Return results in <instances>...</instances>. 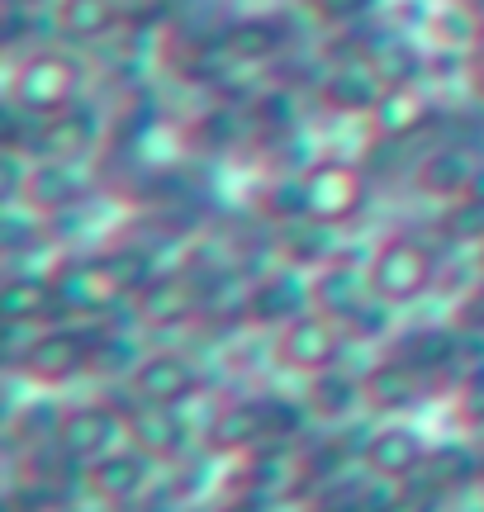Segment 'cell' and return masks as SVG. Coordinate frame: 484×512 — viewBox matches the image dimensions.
<instances>
[{
	"label": "cell",
	"mask_w": 484,
	"mask_h": 512,
	"mask_svg": "<svg viewBox=\"0 0 484 512\" xmlns=\"http://www.w3.org/2000/svg\"><path fill=\"white\" fill-rule=\"evenodd\" d=\"M366 275L380 299H390L394 309H409L418 299H428L442 280V252L428 233L418 228H394L366 252Z\"/></svg>",
	"instance_id": "1"
},
{
	"label": "cell",
	"mask_w": 484,
	"mask_h": 512,
	"mask_svg": "<svg viewBox=\"0 0 484 512\" xmlns=\"http://www.w3.org/2000/svg\"><path fill=\"white\" fill-rule=\"evenodd\" d=\"M304 181V219L328 223V228H352L366 204H371V171L361 157L347 152H323L299 171Z\"/></svg>",
	"instance_id": "2"
},
{
	"label": "cell",
	"mask_w": 484,
	"mask_h": 512,
	"mask_svg": "<svg viewBox=\"0 0 484 512\" xmlns=\"http://www.w3.org/2000/svg\"><path fill=\"white\" fill-rule=\"evenodd\" d=\"M95 361V332L91 323H72V318H57L48 328H38L29 337V347L19 351L15 370L24 384L34 389H67L81 375H91Z\"/></svg>",
	"instance_id": "3"
},
{
	"label": "cell",
	"mask_w": 484,
	"mask_h": 512,
	"mask_svg": "<svg viewBox=\"0 0 484 512\" xmlns=\"http://www.w3.org/2000/svg\"><path fill=\"white\" fill-rule=\"evenodd\" d=\"M347 351H352V342H347L342 323H333L328 313H318V309H304L299 318L280 323V328L271 332V342H266L271 366H276L280 375H295L299 384L323 375V370L347 366Z\"/></svg>",
	"instance_id": "4"
},
{
	"label": "cell",
	"mask_w": 484,
	"mask_h": 512,
	"mask_svg": "<svg viewBox=\"0 0 484 512\" xmlns=\"http://www.w3.org/2000/svg\"><path fill=\"white\" fill-rule=\"evenodd\" d=\"M81 86H86V72H81L76 53L48 43V48L19 57V67L10 72V105H19L34 119H53V114L81 105Z\"/></svg>",
	"instance_id": "5"
},
{
	"label": "cell",
	"mask_w": 484,
	"mask_h": 512,
	"mask_svg": "<svg viewBox=\"0 0 484 512\" xmlns=\"http://www.w3.org/2000/svg\"><path fill=\"white\" fill-rule=\"evenodd\" d=\"M209 389V375L200 356L186 347H148L143 361L124 380V399L133 403H162V408H190Z\"/></svg>",
	"instance_id": "6"
},
{
	"label": "cell",
	"mask_w": 484,
	"mask_h": 512,
	"mask_svg": "<svg viewBox=\"0 0 484 512\" xmlns=\"http://www.w3.org/2000/svg\"><path fill=\"white\" fill-rule=\"evenodd\" d=\"M57 299H62V318L76 323H105L119 309H129V290L119 285L110 256L91 252V256H72V261H57Z\"/></svg>",
	"instance_id": "7"
},
{
	"label": "cell",
	"mask_w": 484,
	"mask_h": 512,
	"mask_svg": "<svg viewBox=\"0 0 484 512\" xmlns=\"http://www.w3.org/2000/svg\"><path fill=\"white\" fill-rule=\"evenodd\" d=\"M124 403L110 399H81L62 403V422H57V451L72 460L76 470L95 465L100 456H110L114 446H124Z\"/></svg>",
	"instance_id": "8"
},
{
	"label": "cell",
	"mask_w": 484,
	"mask_h": 512,
	"mask_svg": "<svg viewBox=\"0 0 484 512\" xmlns=\"http://www.w3.org/2000/svg\"><path fill=\"white\" fill-rule=\"evenodd\" d=\"M124 432L129 446H138L148 460H157L162 470L186 465V456L200 446V427L186 408H162V403H133L124 399Z\"/></svg>",
	"instance_id": "9"
},
{
	"label": "cell",
	"mask_w": 484,
	"mask_h": 512,
	"mask_svg": "<svg viewBox=\"0 0 484 512\" xmlns=\"http://www.w3.org/2000/svg\"><path fill=\"white\" fill-rule=\"evenodd\" d=\"M428 456H432V441L418 422L380 418V427H371L366 446H361V475L390 479V484H413L423 475Z\"/></svg>",
	"instance_id": "10"
},
{
	"label": "cell",
	"mask_w": 484,
	"mask_h": 512,
	"mask_svg": "<svg viewBox=\"0 0 484 512\" xmlns=\"http://www.w3.org/2000/svg\"><path fill=\"white\" fill-rule=\"evenodd\" d=\"M209 309V290L195 271H162L148 290L129 304L138 332H176L190 328Z\"/></svg>",
	"instance_id": "11"
},
{
	"label": "cell",
	"mask_w": 484,
	"mask_h": 512,
	"mask_svg": "<svg viewBox=\"0 0 484 512\" xmlns=\"http://www.w3.org/2000/svg\"><path fill=\"white\" fill-rule=\"evenodd\" d=\"M157 479H162V465L124 441V446H114L110 456H100L95 465L81 470V489L95 503H105V508H138V503H148Z\"/></svg>",
	"instance_id": "12"
},
{
	"label": "cell",
	"mask_w": 484,
	"mask_h": 512,
	"mask_svg": "<svg viewBox=\"0 0 484 512\" xmlns=\"http://www.w3.org/2000/svg\"><path fill=\"white\" fill-rule=\"evenodd\" d=\"M271 441V413L266 399H233L219 403L205 422H200V451L214 460H247Z\"/></svg>",
	"instance_id": "13"
},
{
	"label": "cell",
	"mask_w": 484,
	"mask_h": 512,
	"mask_svg": "<svg viewBox=\"0 0 484 512\" xmlns=\"http://www.w3.org/2000/svg\"><path fill=\"white\" fill-rule=\"evenodd\" d=\"M361 389H366V413L371 418H409L437 384L413 366L404 351H385L361 370Z\"/></svg>",
	"instance_id": "14"
},
{
	"label": "cell",
	"mask_w": 484,
	"mask_h": 512,
	"mask_svg": "<svg viewBox=\"0 0 484 512\" xmlns=\"http://www.w3.org/2000/svg\"><path fill=\"white\" fill-rule=\"evenodd\" d=\"M309 309V275L290 271V266H276V271L257 275L238 299V313L252 323V328H271L276 332L280 323H290L299 313Z\"/></svg>",
	"instance_id": "15"
},
{
	"label": "cell",
	"mask_w": 484,
	"mask_h": 512,
	"mask_svg": "<svg viewBox=\"0 0 484 512\" xmlns=\"http://www.w3.org/2000/svg\"><path fill=\"white\" fill-rule=\"evenodd\" d=\"M437 119V105L428 95V81H394L380 91L371 110V133L390 143H418Z\"/></svg>",
	"instance_id": "16"
},
{
	"label": "cell",
	"mask_w": 484,
	"mask_h": 512,
	"mask_svg": "<svg viewBox=\"0 0 484 512\" xmlns=\"http://www.w3.org/2000/svg\"><path fill=\"white\" fill-rule=\"evenodd\" d=\"M105 138V124L100 114L81 100L72 110L53 114V119H38V138H34V162H67V166H81L91 157L95 147Z\"/></svg>",
	"instance_id": "17"
},
{
	"label": "cell",
	"mask_w": 484,
	"mask_h": 512,
	"mask_svg": "<svg viewBox=\"0 0 484 512\" xmlns=\"http://www.w3.org/2000/svg\"><path fill=\"white\" fill-rule=\"evenodd\" d=\"M475 166H480V152L461 138H442V143L423 147L418 157H413V185L432 195V200H461L466 195L470 176H475Z\"/></svg>",
	"instance_id": "18"
},
{
	"label": "cell",
	"mask_w": 484,
	"mask_h": 512,
	"mask_svg": "<svg viewBox=\"0 0 484 512\" xmlns=\"http://www.w3.org/2000/svg\"><path fill=\"white\" fill-rule=\"evenodd\" d=\"M0 313L5 328H48L62 318V299H57V275L48 271H19L10 266L5 285H0Z\"/></svg>",
	"instance_id": "19"
},
{
	"label": "cell",
	"mask_w": 484,
	"mask_h": 512,
	"mask_svg": "<svg viewBox=\"0 0 484 512\" xmlns=\"http://www.w3.org/2000/svg\"><path fill=\"white\" fill-rule=\"evenodd\" d=\"M380 91H385V81L375 76V67L366 57L333 62L328 72L318 76V100H323V110L337 114V119H371Z\"/></svg>",
	"instance_id": "20"
},
{
	"label": "cell",
	"mask_w": 484,
	"mask_h": 512,
	"mask_svg": "<svg viewBox=\"0 0 484 512\" xmlns=\"http://www.w3.org/2000/svg\"><path fill=\"white\" fill-rule=\"evenodd\" d=\"M371 275H366V261H347L337 256L333 266L309 275V309L328 313L333 323H347L366 299H371Z\"/></svg>",
	"instance_id": "21"
},
{
	"label": "cell",
	"mask_w": 484,
	"mask_h": 512,
	"mask_svg": "<svg viewBox=\"0 0 484 512\" xmlns=\"http://www.w3.org/2000/svg\"><path fill=\"white\" fill-rule=\"evenodd\" d=\"M304 403L314 413L318 427H342V422H356L366 413V389H361V370L352 366H337L323 370L314 380H304Z\"/></svg>",
	"instance_id": "22"
},
{
	"label": "cell",
	"mask_w": 484,
	"mask_h": 512,
	"mask_svg": "<svg viewBox=\"0 0 484 512\" xmlns=\"http://www.w3.org/2000/svg\"><path fill=\"white\" fill-rule=\"evenodd\" d=\"M342 228H328V223H314V219H295V223H280L276 228V256L280 266L290 271H304L314 275L323 266H333L342 256Z\"/></svg>",
	"instance_id": "23"
},
{
	"label": "cell",
	"mask_w": 484,
	"mask_h": 512,
	"mask_svg": "<svg viewBox=\"0 0 484 512\" xmlns=\"http://www.w3.org/2000/svg\"><path fill=\"white\" fill-rule=\"evenodd\" d=\"M48 15L62 43H100L119 24H129V5L124 0H53Z\"/></svg>",
	"instance_id": "24"
},
{
	"label": "cell",
	"mask_w": 484,
	"mask_h": 512,
	"mask_svg": "<svg viewBox=\"0 0 484 512\" xmlns=\"http://www.w3.org/2000/svg\"><path fill=\"white\" fill-rule=\"evenodd\" d=\"M480 479H484V460L470 441H432V456H428V465H423L418 484L437 489L442 498H461V494H470Z\"/></svg>",
	"instance_id": "25"
},
{
	"label": "cell",
	"mask_w": 484,
	"mask_h": 512,
	"mask_svg": "<svg viewBox=\"0 0 484 512\" xmlns=\"http://www.w3.org/2000/svg\"><path fill=\"white\" fill-rule=\"evenodd\" d=\"M219 43H224V53L233 62H261V57H276L280 48H290V34H285V19L280 15H252L228 24L219 34Z\"/></svg>",
	"instance_id": "26"
},
{
	"label": "cell",
	"mask_w": 484,
	"mask_h": 512,
	"mask_svg": "<svg viewBox=\"0 0 484 512\" xmlns=\"http://www.w3.org/2000/svg\"><path fill=\"white\" fill-rule=\"evenodd\" d=\"M480 29H484V15L470 5V0H456V5H442L432 10V24H428V38L437 43L432 53H475L480 43Z\"/></svg>",
	"instance_id": "27"
},
{
	"label": "cell",
	"mask_w": 484,
	"mask_h": 512,
	"mask_svg": "<svg viewBox=\"0 0 484 512\" xmlns=\"http://www.w3.org/2000/svg\"><path fill=\"white\" fill-rule=\"evenodd\" d=\"M394 318H399V309H394L390 299L371 294V299L342 323V332H347L352 347H385V342L394 337Z\"/></svg>",
	"instance_id": "28"
},
{
	"label": "cell",
	"mask_w": 484,
	"mask_h": 512,
	"mask_svg": "<svg viewBox=\"0 0 484 512\" xmlns=\"http://www.w3.org/2000/svg\"><path fill=\"white\" fill-rule=\"evenodd\" d=\"M309 15L323 19V24H337V29H356L361 19H371L380 10V0H304Z\"/></svg>",
	"instance_id": "29"
},
{
	"label": "cell",
	"mask_w": 484,
	"mask_h": 512,
	"mask_svg": "<svg viewBox=\"0 0 484 512\" xmlns=\"http://www.w3.org/2000/svg\"><path fill=\"white\" fill-rule=\"evenodd\" d=\"M209 512H276V498L257 494V489H233V494H224Z\"/></svg>",
	"instance_id": "30"
},
{
	"label": "cell",
	"mask_w": 484,
	"mask_h": 512,
	"mask_svg": "<svg viewBox=\"0 0 484 512\" xmlns=\"http://www.w3.org/2000/svg\"><path fill=\"white\" fill-rule=\"evenodd\" d=\"M461 200H470V204H480L484 209V157H480V166H475V176H470V185H466V195Z\"/></svg>",
	"instance_id": "31"
},
{
	"label": "cell",
	"mask_w": 484,
	"mask_h": 512,
	"mask_svg": "<svg viewBox=\"0 0 484 512\" xmlns=\"http://www.w3.org/2000/svg\"><path fill=\"white\" fill-rule=\"evenodd\" d=\"M475 62H484V29H480V43H475Z\"/></svg>",
	"instance_id": "32"
},
{
	"label": "cell",
	"mask_w": 484,
	"mask_h": 512,
	"mask_svg": "<svg viewBox=\"0 0 484 512\" xmlns=\"http://www.w3.org/2000/svg\"><path fill=\"white\" fill-rule=\"evenodd\" d=\"M480 275H484V247H480Z\"/></svg>",
	"instance_id": "33"
},
{
	"label": "cell",
	"mask_w": 484,
	"mask_h": 512,
	"mask_svg": "<svg viewBox=\"0 0 484 512\" xmlns=\"http://www.w3.org/2000/svg\"><path fill=\"white\" fill-rule=\"evenodd\" d=\"M480 512H484V508H480Z\"/></svg>",
	"instance_id": "34"
}]
</instances>
